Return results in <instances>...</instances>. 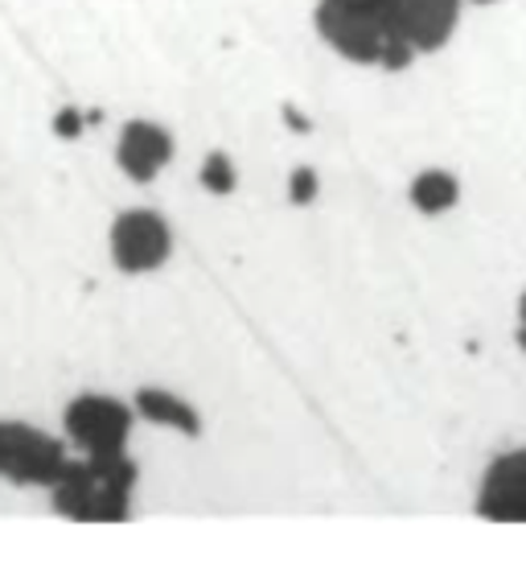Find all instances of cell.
I'll list each match as a JSON object with an SVG mask.
<instances>
[{"label": "cell", "mask_w": 526, "mask_h": 564, "mask_svg": "<svg viewBox=\"0 0 526 564\" xmlns=\"http://www.w3.org/2000/svg\"><path fill=\"white\" fill-rule=\"evenodd\" d=\"M128 424H132L128 408L103 400V395H78L75 404L66 408V429H70L75 445L95 457L124 454Z\"/></svg>", "instance_id": "4"}, {"label": "cell", "mask_w": 526, "mask_h": 564, "mask_svg": "<svg viewBox=\"0 0 526 564\" xmlns=\"http://www.w3.org/2000/svg\"><path fill=\"white\" fill-rule=\"evenodd\" d=\"M481 516L497 523H526V449L497 457L481 482Z\"/></svg>", "instance_id": "6"}, {"label": "cell", "mask_w": 526, "mask_h": 564, "mask_svg": "<svg viewBox=\"0 0 526 564\" xmlns=\"http://www.w3.org/2000/svg\"><path fill=\"white\" fill-rule=\"evenodd\" d=\"M111 251H116V264L124 272L156 268L169 256V227L149 210H128L111 231Z\"/></svg>", "instance_id": "5"}, {"label": "cell", "mask_w": 526, "mask_h": 564, "mask_svg": "<svg viewBox=\"0 0 526 564\" xmlns=\"http://www.w3.org/2000/svg\"><path fill=\"white\" fill-rule=\"evenodd\" d=\"M173 144L169 137L161 132L156 124H128L124 137H120V165L128 170V177H136V182H149L156 177V170L169 161Z\"/></svg>", "instance_id": "7"}, {"label": "cell", "mask_w": 526, "mask_h": 564, "mask_svg": "<svg viewBox=\"0 0 526 564\" xmlns=\"http://www.w3.org/2000/svg\"><path fill=\"white\" fill-rule=\"evenodd\" d=\"M518 343H523V350H526V297H523V329H518Z\"/></svg>", "instance_id": "12"}, {"label": "cell", "mask_w": 526, "mask_h": 564, "mask_svg": "<svg viewBox=\"0 0 526 564\" xmlns=\"http://www.w3.org/2000/svg\"><path fill=\"white\" fill-rule=\"evenodd\" d=\"M461 0H321L317 30L346 58L399 70L424 50L445 46Z\"/></svg>", "instance_id": "1"}, {"label": "cell", "mask_w": 526, "mask_h": 564, "mask_svg": "<svg viewBox=\"0 0 526 564\" xmlns=\"http://www.w3.org/2000/svg\"><path fill=\"white\" fill-rule=\"evenodd\" d=\"M313 189H317V177H313V170H296V177H293V198H296V203H309Z\"/></svg>", "instance_id": "11"}, {"label": "cell", "mask_w": 526, "mask_h": 564, "mask_svg": "<svg viewBox=\"0 0 526 564\" xmlns=\"http://www.w3.org/2000/svg\"><path fill=\"white\" fill-rule=\"evenodd\" d=\"M201 182L210 189H218V194H227V189L234 186V173L231 165H227V158H210L206 161V170H201Z\"/></svg>", "instance_id": "10"}, {"label": "cell", "mask_w": 526, "mask_h": 564, "mask_svg": "<svg viewBox=\"0 0 526 564\" xmlns=\"http://www.w3.org/2000/svg\"><path fill=\"white\" fill-rule=\"evenodd\" d=\"M140 412L153 416V421L177 424V429H186V433H198V416H194L182 400H173V395H165V392H140Z\"/></svg>", "instance_id": "8"}, {"label": "cell", "mask_w": 526, "mask_h": 564, "mask_svg": "<svg viewBox=\"0 0 526 564\" xmlns=\"http://www.w3.org/2000/svg\"><path fill=\"white\" fill-rule=\"evenodd\" d=\"M70 470V457L63 454L58 441L42 437L30 424H0V474L13 482L54 486Z\"/></svg>", "instance_id": "3"}, {"label": "cell", "mask_w": 526, "mask_h": 564, "mask_svg": "<svg viewBox=\"0 0 526 564\" xmlns=\"http://www.w3.org/2000/svg\"><path fill=\"white\" fill-rule=\"evenodd\" d=\"M452 198H457V182L445 177V173H424V177H416V186H412V203L419 210H428V215L452 206Z\"/></svg>", "instance_id": "9"}, {"label": "cell", "mask_w": 526, "mask_h": 564, "mask_svg": "<svg viewBox=\"0 0 526 564\" xmlns=\"http://www.w3.org/2000/svg\"><path fill=\"white\" fill-rule=\"evenodd\" d=\"M136 482V466L124 454L70 462V470L54 486V507L70 519H91V523H116L128 516V495Z\"/></svg>", "instance_id": "2"}]
</instances>
